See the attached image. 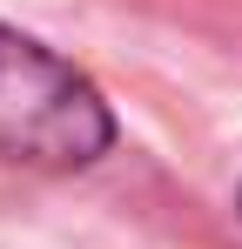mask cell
I'll return each mask as SVG.
<instances>
[{"label": "cell", "mask_w": 242, "mask_h": 249, "mask_svg": "<svg viewBox=\"0 0 242 249\" xmlns=\"http://www.w3.org/2000/svg\"><path fill=\"white\" fill-rule=\"evenodd\" d=\"M115 148V115L101 88L54 47L0 27V162L87 168Z\"/></svg>", "instance_id": "6da1fadb"}]
</instances>
